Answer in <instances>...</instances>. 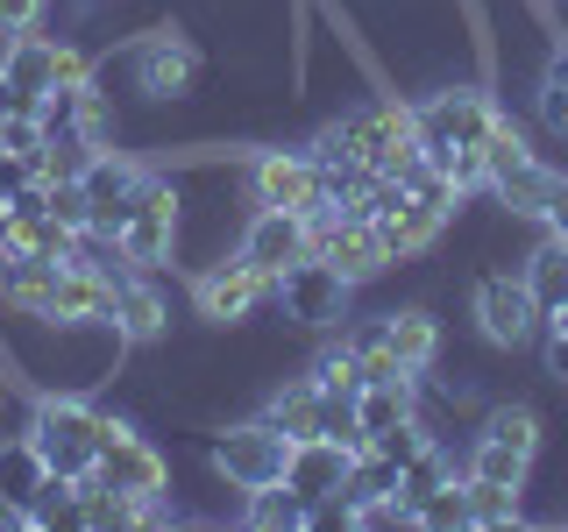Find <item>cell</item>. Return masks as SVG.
Wrapping results in <instances>:
<instances>
[{
  "label": "cell",
  "instance_id": "6da1fadb",
  "mask_svg": "<svg viewBox=\"0 0 568 532\" xmlns=\"http://www.w3.org/2000/svg\"><path fill=\"white\" fill-rule=\"evenodd\" d=\"M22 433H29V448L43 454V469H50V475L79 483V475H93V461H100L106 412H100L93 398H85V390H36Z\"/></svg>",
  "mask_w": 568,
  "mask_h": 532
},
{
  "label": "cell",
  "instance_id": "7a4b0ae2",
  "mask_svg": "<svg viewBox=\"0 0 568 532\" xmlns=\"http://www.w3.org/2000/svg\"><path fill=\"white\" fill-rule=\"evenodd\" d=\"M284 461H292V440L277 433L271 419H235L221 433H206V469L221 490H263V483H284Z\"/></svg>",
  "mask_w": 568,
  "mask_h": 532
},
{
  "label": "cell",
  "instance_id": "3957f363",
  "mask_svg": "<svg viewBox=\"0 0 568 532\" xmlns=\"http://www.w3.org/2000/svg\"><path fill=\"white\" fill-rule=\"evenodd\" d=\"M469 313H476V334H484L490 348H505V355L540 348L547 313H540V298H532V284H526L519 263H511V270H484V277H476Z\"/></svg>",
  "mask_w": 568,
  "mask_h": 532
},
{
  "label": "cell",
  "instance_id": "277c9868",
  "mask_svg": "<svg viewBox=\"0 0 568 532\" xmlns=\"http://www.w3.org/2000/svg\"><path fill=\"white\" fill-rule=\"evenodd\" d=\"M192 306H200L206 327H242V319H256V313L277 306V277L248 270L235 248H227V256H213V263L192 270Z\"/></svg>",
  "mask_w": 568,
  "mask_h": 532
},
{
  "label": "cell",
  "instance_id": "5b68a950",
  "mask_svg": "<svg viewBox=\"0 0 568 532\" xmlns=\"http://www.w3.org/2000/svg\"><path fill=\"white\" fill-rule=\"evenodd\" d=\"M93 475H100L106 490L135 497V504H156V497H171V461H164V448H156L150 433H135L129 419H114V412H106Z\"/></svg>",
  "mask_w": 568,
  "mask_h": 532
},
{
  "label": "cell",
  "instance_id": "8992f818",
  "mask_svg": "<svg viewBox=\"0 0 568 532\" xmlns=\"http://www.w3.org/2000/svg\"><path fill=\"white\" fill-rule=\"evenodd\" d=\"M121 64H129L135 100H150V106L185 100L192 79H200V50H192V35H178V29H142L135 43L121 50Z\"/></svg>",
  "mask_w": 568,
  "mask_h": 532
},
{
  "label": "cell",
  "instance_id": "52a82bcc",
  "mask_svg": "<svg viewBox=\"0 0 568 532\" xmlns=\"http://www.w3.org/2000/svg\"><path fill=\"white\" fill-rule=\"evenodd\" d=\"M348 298H355V284L334 270L327 256H298L292 270L277 277V306H284V319H292V327H306V334H342Z\"/></svg>",
  "mask_w": 568,
  "mask_h": 532
},
{
  "label": "cell",
  "instance_id": "ba28073f",
  "mask_svg": "<svg viewBox=\"0 0 568 532\" xmlns=\"http://www.w3.org/2000/svg\"><path fill=\"white\" fill-rule=\"evenodd\" d=\"M178 221H185L178 177L171 171H150V185L135 192L129 221H121V248L135 256V270H164V256H178Z\"/></svg>",
  "mask_w": 568,
  "mask_h": 532
},
{
  "label": "cell",
  "instance_id": "9c48e42d",
  "mask_svg": "<svg viewBox=\"0 0 568 532\" xmlns=\"http://www.w3.org/2000/svg\"><path fill=\"white\" fill-rule=\"evenodd\" d=\"M242 185L256 206H284V213H327V192H320V164L306 156V142L298 150H256L242 164Z\"/></svg>",
  "mask_w": 568,
  "mask_h": 532
},
{
  "label": "cell",
  "instance_id": "30bf717a",
  "mask_svg": "<svg viewBox=\"0 0 568 532\" xmlns=\"http://www.w3.org/2000/svg\"><path fill=\"white\" fill-rule=\"evenodd\" d=\"M79 185H85V213H93L85 227H106V235H121V221H129L135 192L150 185V164L106 142V150H93V164H85V177H79Z\"/></svg>",
  "mask_w": 568,
  "mask_h": 532
},
{
  "label": "cell",
  "instance_id": "8fae6325",
  "mask_svg": "<svg viewBox=\"0 0 568 532\" xmlns=\"http://www.w3.org/2000/svg\"><path fill=\"white\" fill-rule=\"evenodd\" d=\"M235 256L248 263V270H263V277H284L298 256H313V248H306V213L248 206V221H242V235H235Z\"/></svg>",
  "mask_w": 568,
  "mask_h": 532
},
{
  "label": "cell",
  "instance_id": "7c38bea8",
  "mask_svg": "<svg viewBox=\"0 0 568 532\" xmlns=\"http://www.w3.org/2000/svg\"><path fill=\"white\" fill-rule=\"evenodd\" d=\"M106 319L121 327V341H164L171 334V306L156 291V270H129L121 284H106Z\"/></svg>",
  "mask_w": 568,
  "mask_h": 532
},
{
  "label": "cell",
  "instance_id": "4fadbf2b",
  "mask_svg": "<svg viewBox=\"0 0 568 532\" xmlns=\"http://www.w3.org/2000/svg\"><path fill=\"white\" fill-rule=\"evenodd\" d=\"M377 242H384V263H419L426 248L440 242V227H448V213H434V206H419L413 192H398V200H390L377 221Z\"/></svg>",
  "mask_w": 568,
  "mask_h": 532
},
{
  "label": "cell",
  "instance_id": "5bb4252c",
  "mask_svg": "<svg viewBox=\"0 0 568 532\" xmlns=\"http://www.w3.org/2000/svg\"><path fill=\"white\" fill-rule=\"evenodd\" d=\"M384 341H390V355H398V369L405 377H434L440 369V319L426 313V306H390L384 313Z\"/></svg>",
  "mask_w": 568,
  "mask_h": 532
},
{
  "label": "cell",
  "instance_id": "9a60e30c",
  "mask_svg": "<svg viewBox=\"0 0 568 532\" xmlns=\"http://www.w3.org/2000/svg\"><path fill=\"white\" fill-rule=\"evenodd\" d=\"M348 461L355 448H342V440H327V433H313V440H292V461H284V483H292L298 497H327V490H342L348 483Z\"/></svg>",
  "mask_w": 568,
  "mask_h": 532
},
{
  "label": "cell",
  "instance_id": "2e32d148",
  "mask_svg": "<svg viewBox=\"0 0 568 532\" xmlns=\"http://www.w3.org/2000/svg\"><path fill=\"white\" fill-rule=\"evenodd\" d=\"M355 419H363V448L390 426L419 419V377H384V383H363L355 390Z\"/></svg>",
  "mask_w": 568,
  "mask_h": 532
},
{
  "label": "cell",
  "instance_id": "e0dca14e",
  "mask_svg": "<svg viewBox=\"0 0 568 532\" xmlns=\"http://www.w3.org/2000/svg\"><path fill=\"white\" fill-rule=\"evenodd\" d=\"M256 419H271L284 440H313L320 433V383L313 377H284L271 398H263Z\"/></svg>",
  "mask_w": 568,
  "mask_h": 532
},
{
  "label": "cell",
  "instance_id": "ac0fdd59",
  "mask_svg": "<svg viewBox=\"0 0 568 532\" xmlns=\"http://www.w3.org/2000/svg\"><path fill=\"white\" fill-rule=\"evenodd\" d=\"M476 433H484V440H505V448H519V454H540L547 426H540V412H532L526 398H497V405L476 412Z\"/></svg>",
  "mask_w": 568,
  "mask_h": 532
},
{
  "label": "cell",
  "instance_id": "d6986e66",
  "mask_svg": "<svg viewBox=\"0 0 568 532\" xmlns=\"http://www.w3.org/2000/svg\"><path fill=\"white\" fill-rule=\"evenodd\" d=\"M43 483H50V469H43V454L29 448V433H0V497L29 511Z\"/></svg>",
  "mask_w": 568,
  "mask_h": 532
},
{
  "label": "cell",
  "instance_id": "ffe728a7",
  "mask_svg": "<svg viewBox=\"0 0 568 532\" xmlns=\"http://www.w3.org/2000/svg\"><path fill=\"white\" fill-rule=\"evenodd\" d=\"M462 475H484V483H511V490H526V483H532V454L505 448V440L469 433V448H462Z\"/></svg>",
  "mask_w": 568,
  "mask_h": 532
},
{
  "label": "cell",
  "instance_id": "44dd1931",
  "mask_svg": "<svg viewBox=\"0 0 568 532\" xmlns=\"http://www.w3.org/2000/svg\"><path fill=\"white\" fill-rule=\"evenodd\" d=\"M79 519H85V532H114V525H150V504H135V497L106 490L100 475H79Z\"/></svg>",
  "mask_w": 568,
  "mask_h": 532
},
{
  "label": "cell",
  "instance_id": "7402d4cb",
  "mask_svg": "<svg viewBox=\"0 0 568 532\" xmlns=\"http://www.w3.org/2000/svg\"><path fill=\"white\" fill-rule=\"evenodd\" d=\"M8 85H14V93H29V100H43L50 85H58V35L29 29L22 50H14V64H8Z\"/></svg>",
  "mask_w": 568,
  "mask_h": 532
},
{
  "label": "cell",
  "instance_id": "603a6c76",
  "mask_svg": "<svg viewBox=\"0 0 568 532\" xmlns=\"http://www.w3.org/2000/svg\"><path fill=\"white\" fill-rule=\"evenodd\" d=\"M462 483H469V532H505L526 519V490L484 483V475H462Z\"/></svg>",
  "mask_w": 568,
  "mask_h": 532
},
{
  "label": "cell",
  "instance_id": "cb8c5ba5",
  "mask_svg": "<svg viewBox=\"0 0 568 532\" xmlns=\"http://www.w3.org/2000/svg\"><path fill=\"white\" fill-rule=\"evenodd\" d=\"M242 519L263 525V532H306V497L292 483H263V490L242 497Z\"/></svg>",
  "mask_w": 568,
  "mask_h": 532
},
{
  "label": "cell",
  "instance_id": "d4e9b609",
  "mask_svg": "<svg viewBox=\"0 0 568 532\" xmlns=\"http://www.w3.org/2000/svg\"><path fill=\"white\" fill-rule=\"evenodd\" d=\"M29 525L36 532H85V519H79V483L50 475V483L36 490V504H29Z\"/></svg>",
  "mask_w": 568,
  "mask_h": 532
},
{
  "label": "cell",
  "instance_id": "484cf974",
  "mask_svg": "<svg viewBox=\"0 0 568 532\" xmlns=\"http://www.w3.org/2000/svg\"><path fill=\"white\" fill-rule=\"evenodd\" d=\"M413 519H419L426 532H469V483H462V475H455V483H440V490L413 511Z\"/></svg>",
  "mask_w": 568,
  "mask_h": 532
},
{
  "label": "cell",
  "instance_id": "4316f807",
  "mask_svg": "<svg viewBox=\"0 0 568 532\" xmlns=\"http://www.w3.org/2000/svg\"><path fill=\"white\" fill-rule=\"evenodd\" d=\"M320 433L342 440V448H363V419H355V390H327L320 383Z\"/></svg>",
  "mask_w": 568,
  "mask_h": 532
},
{
  "label": "cell",
  "instance_id": "83f0119b",
  "mask_svg": "<svg viewBox=\"0 0 568 532\" xmlns=\"http://www.w3.org/2000/svg\"><path fill=\"white\" fill-rule=\"evenodd\" d=\"M405 525H419V519H413V504H405L398 490H390V497H369V504H355V532H405Z\"/></svg>",
  "mask_w": 568,
  "mask_h": 532
},
{
  "label": "cell",
  "instance_id": "f1b7e54d",
  "mask_svg": "<svg viewBox=\"0 0 568 532\" xmlns=\"http://www.w3.org/2000/svg\"><path fill=\"white\" fill-rule=\"evenodd\" d=\"M43 206L58 213L64 227H85V221H93V213H85V185H79V177H50V185H43Z\"/></svg>",
  "mask_w": 568,
  "mask_h": 532
},
{
  "label": "cell",
  "instance_id": "f546056e",
  "mask_svg": "<svg viewBox=\"0 0 568 532\" xmlns=\"http://www.w3.org/2000/svg\"><path fill=\"white\" fill-rule=\"evenodd\" d=\"M43 121H36V114H8V121H0V150H8V156H29V164H36V156H43Z\"/></svg>",
  "mask_w": 568,
  "mask_h": 532
},
{
  "label": "cell",
  "instance_id": "4dcf8cb0",
  "mask_svg": "<svg viewBox=\"0 0 568 532\" xmlns=\"http://www.w3.org/2000/svg\"><path fill=\"white\" fill-rule=\"evenodd\" d=\"M540 227L568 242V171H555V192H547V206H540Z\"/></svg>",
  "mask_w": 568,
  "mask_h": 532
},
{
  "label": "cell",
  "instance_id": "1f68e13d",
  "mask_svg": "<svg viewBox=\"0 0 568 532\" xmlns=\"http://www.w3.org/2000/svg\"><path fill=\"white\" fill-rule=\"evenodd\" d=\"M43 14H50V0H0V22H14V29H43Z\"/></svg>",
  "mask_w": 568,
  "mask_h": 532
},
{
  "label": "cell",
  "instance_id": "d6a6232c",
  "mask_svg": "<svg viewBox=\"0 0 568 532\" xmlns=\"http://www.w3.org/2000/svg\"><path fill=\"white\" fill-rule=\"evenodd\" d=\"M22 35H29V29H14V22H0V79H8V64H14V50H22Z\"/></svg>",
  "mask_w": 568,
  "mask_h": 532
},
{
  "label": "cell",
  "instance_id": "836d02e7",
  "mask_svg": "<svg viewBox=\"0 0 568 532\" xmlns=\"http://www.w3.org/2000/svg\"><path fill=\"white\" fill-rule=\"evenodd\" d=\"M0 532H36V525H29V511H22V504H8V497H0Z\"/></svg>",
  "mask_w": 568,
  "mask_h": 532
}]
</instances>
